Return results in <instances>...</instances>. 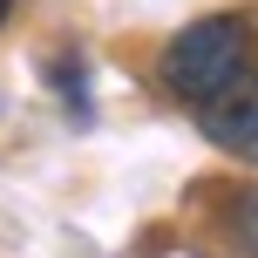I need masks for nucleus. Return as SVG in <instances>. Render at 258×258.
<instances>
[{"label": "nucleus", "instance_id": "obj_1", "mask_svg": "<svg viewBox=\"0 0 258 258\" xmlns=\"http://www.w3.org/2000/svg\"><path fill=\"white\" fill-rule=\"evenodd\" d=\"M251 21L245 14H204V21L177 27V34L163 41V54H156V82H163L170 102H183L197 116V109H211L218 95H231L238 82L251 75Z\"/></svg>", "mask_w": 258, "mask_h": 258}, {"label": "nucleus", "instance_id": "obj_2", "mask_svg": "<svg viewBox=\"0 0 258 258\" xmlns=\"http://www.w3.org/2000/svg\"><path fill=\"white\" fill-rule=\"evenodd\" d=\"M197 129L238 163H258V68L238 82L231 95H218L211 109H197Z\"/></svg>", "mask_w": 258, "mask_h": 258}, {"label": "nucleus", "instance_id": "obj_4", "mask_svg": "<svg viewBox=\"0 0 258 258\" xmlns=\"http://www.w3.org/2000/svg\"><path fill=\"white\" fill-rule=\"evenodd\" d=\"M48 89H61V102H68V122H75V129H89V122H95L89 75H82V61H75V54H61V61L48 68Z\"/></svg>", "mask_w": 258, "mask_h": 258}, {"label": "nucleus", "instance_id": "obj_5", "mask_svg": "<svg viewBox=\"0 0 258 258\" xmlns=\"http://www.w3.org/2000/svg\"><path fill=\"white\" fill-rule=\"evenodd\" d=\"M7 14H14V0H0V27H7Z\"/></svg>", "mask_w": 258, "mask_h": 258}, {"label": "nucleus", "instance_id": "obj_3", "mask_svg": "<svg viewBox=\"0 0 258 258\" xmlns=\"http://www.w3.org/2000/svg\"><path fill=\"white\" fill-rule=\"evenodd\" d=\"M218 238H224L238 258H258V183L224 190V204H218Z\"/></svg>", "mask_w": 258, "mask_h": 258}]
</instances>
